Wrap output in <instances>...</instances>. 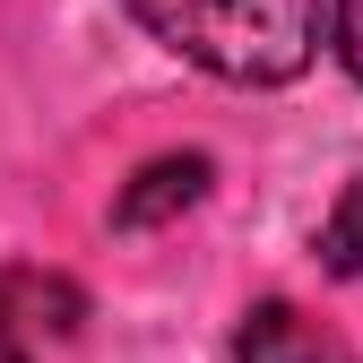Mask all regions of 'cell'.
<instances>
[{
  "label": "cell",
  "mask_w": 363,
  "mask_h": 363,
  "mask_svg": "<svg viewBox=\"0 0 363 363\" xmlns=\"http://www.w3.org/2000/svg\"><path fill=\"white\" fill-rule=\"evenodd\" d=\"M329 43H337V61L363 78V0H329Z\"/></svg>",
  "instance_id": "5b68a950"
},
{
  "label": "cell",
  "mask_w": 363,
  "mask_h": 363,
  "mask_svg": "<svg viewBox=\"0 0 363 363\" xmlns=\"http://www.w3.org/2000/svg\"><path fill=\"white\" fill-rule=\"evenodd\" d=\"M130 18L225 86H286L320 52L329 0H130Z\"/></svg>",
  "instance_id": "6da1fadb"
},
{
  "label": "cell",
  "mask_w": 363,
  "mask_h": 363,
  "mask_svg": "<svg viewBox=\"0 0 363 363\" xmlns=\"http://www.w3.org/2000/svg\"><path fill=\"white\" fill-rule=\"evenodd\" d=\"M234 363H329V346L311 337V320L294 303H251L234 329Z\"/></svg>",
  "instance_id": "3957f363"
},
{
  "label": "cell",
  "mask_w": 363,
  "mask_h": 363,
  "mask_svg": "<svg viewBox=\"0 0 363 363\" xmlns=\"http://www.w3.org/2000/svg\"><path fill=\"white\" fill-rule=\"evenodd\" d=\"M208 182H216V164H208L199 147H182V156H147L139 173H130V191L113 199V225H121V234H147V225H164V216H182V208H199Z\"/></svg>",
  "instance_id": "7a4b0ae2"
},
{
  "label": "cell",
  "mask_w": 363,
  "mask_h": 363,
  "mask_svg": "<svg viewBox=\"0 0 363 363\" xmlns=\"http://www.w3.org/2000/svg\"><path fill=\"white\" fill-rule=\"evenodd\" d=\"M320 268L329 277H363V173L337 191V208L320 225Z\"/></svg>",
  "instance_id": "277c9868"
}]
</instances>
